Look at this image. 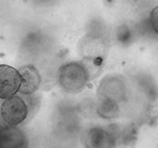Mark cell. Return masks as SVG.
Returning a JSON list of instances; mask_svg holds the SVG:
<instances>
[{
	"mask_svg": "<svg viewBox=\"0 0 158 148\" xmlns=\"http://www.w3.org/2000/svg\"><path fill=\"white\" fill-rule=\"evenodd\" d=\"M98 112H99L100 116L104 117V118H112L117 114V104L106 102V101H101Z\"/></svg>",
	"mask_w": 158,
	"mask_h": 148,
	"instance_id": "9",
	"label": "cell"
},
{
	"mask_svg": "<svg viewBox=\"0 0 158 148\" xmlns=\"http://www.w3.org/2000/svg\"><path fill=\"white\" fill-rule=\"evenodd\" d=\"M0 148H28L27 135L16 127L0 129Z\"/></svg>",
	"mask_w": 158,
	"mask_h": 148,
	"instance_id": "7",
	"label": "cell"
},
{
	"mask_svg": "<svg viewBox=\"0 0 158 148\" xmlns=\"http://www.w3.org/2000/svg\"><path fill=\"white\" fill-rule=\"evenodd\" d=\"M79 48L80 53L85 58V60L96 66L99 65L102 59L106 56L109 45L103 38L89 34L81 40Z\"/></svg>",
	"mask_w": 158,
	"mask_h": 148,
	"instance_id": "4",
	"label": "cell"
},
{
	"mask_svg": "<svg viewBox=\"0 0 158 148\" xmlns=\"http://www.w3.org/2000/svg\"><path fill=\"white\" fill-rule=\"evenodd\" d=\"M84 148H114L115 141L109 130L101 127H90L82 133Z\"/></svg>",
	"mask_w": 158,
	"mask_h": 148,
	"instance_id": "5",
	"label": "cell"
},
{
	"mask_svg": "<svg viewBox=\"0 0 158 148\" xmlns=\"http://www.w3.org/2000/svg\"><path fill=\"white\" fill-rule=\"evenodd\" d=\"M19 73L21 75V87L19 92L26 96L35 94L41 84V76L38 70L31 65H26L19 68Z\"/></svg>",
	"mask_w": 158,
	"mask_h": 148,
	"instance_id": "8",
	"label": "cell"
},
{
	"mask_svg": "<svg viewBox=\"0 0 158 148\" xmlns=\"http://www.w3.org/2000/svg\"><path fill=\"white\" fill-rule=\"evenodd\" d=\"M98 94L101 101L115 104L122 102L126 99L127 94L125 79L118 75H110L104 77L98 88Z\"/></svg>",
	"mask_w": 158,
	"mask_h": 148,
	"instance_id": "3",
	"label": "cell"
},
{
	"mask_svg": "<svg viewBox=\"0 0 158 148\" xmlns=\"http://www.w3.org/2000/svg\"><path fill=\"white\" fill-rule=\"evenodd\" d=\"M0 115L4 123L9 127H16L27 119L29 105L19 96H13L4 100L1 105Z\"/></svg>",
	"mask_w": 158,
	"mask_h": 148,
	"instance_id": "2",
	"label": "cell"
},
{
	"mask_svg": "<svg viewBox=\"0 0 158 148\" xmlns=\"http://www.w3.org/2000/svg\"><path fill=\"white\" fill-rule=\"evenodd\" d=\"M90 78L88 66L81 61L66 62L58 69L57 81L59 87L68 94L81 92Z\"/></svg>",
	"mask_w": 158,
	"mask_h": 148,
	"instance_id": "1",
	"label": "cell"
},
{
	"mask_svg": "<svg viewBox=\"0 0 158 148\" xmlns=\"http://www.w3.org/2000/svg\"><path fill=\"white\" fill-rule=\"evenodd\" d=\"M21 87V75L19 70L6 65H0V99L15 96Z\"/></svg>",
	"mask_w": 158,
	"mask_h": 148,
	"instance_id": "6",
	"label": "cell"
},
{
	"mask_svg": "<svg viewBox=\"0 0 158 148\" xmlns=\"http://www.w3.org/2000/svg\"><path fill=\"white\" fill-rule=\"evenodd\" d=\"M151 22L154 30L158 34V6H155L151 12Z\"/></svg>",
	"mask_w": 158,
	"mask_h": 148,
	"instance_id": "10",
	"label": "cell"
},
{
	"mask_svg": "<svg viewBox=\"0 0 158 148\" xmlns=\"http://www.w3.org/2000/svg\"><path fill=\"white\" fill-rule=\"evenodd\" d=\"M6 123H4V121H3V119H2V117H1V115H0V129L1 128H3V127H6Z\"/></svg>",
	"mask_w": 158,
	"mask_h": 148,
	"instance_id": "11",
	"label": "cell"
}]
</instances>
